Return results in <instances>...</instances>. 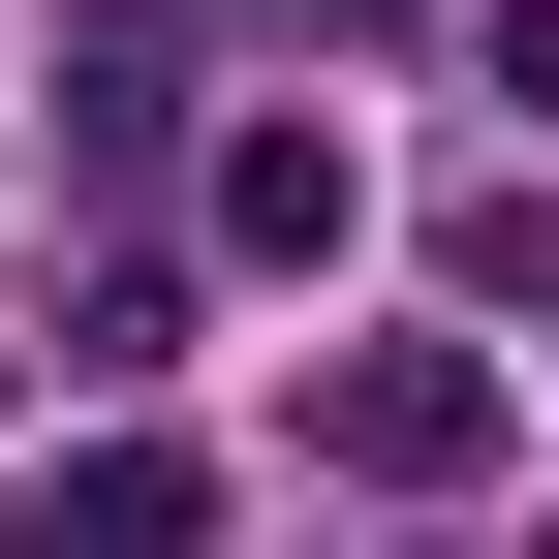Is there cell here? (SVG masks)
Wrapping results in <instances>:
<instances>
[{
  "mask_svg": "<svg viewBox=\"0 0 559 559\" xmlns=\"http://www.w3.org/2000/svg\"><path fill=\"white\" fill-rule=\"evenodd\" d=\"M311 466L342 498H466V466H498V342H342L311 373Z\"/></svg>",
  "mask_w": 559,
  "mask_h": 559,
  "instance_id": "6da1fadb",
  "label": "cell"
},
{
  "mask_svg": "<svg viewBox=\"0 0 559 559\" xmlns=\"http://www.w3.org/2000/svg\"><path fill=\"white\" fill-rule=\"evenodd\" d=\"M0 559H218V466H156V436H62L32 498H0Z\"/></svg>",
  "mask_w": 559,
  "mask_h": 559,
  "instance_id": "7a4b0ae2",
  "label": "cell"
},
{
  "mask_svg": "<svg viewBox=\"0 0 559 559\" xmlns=\"http://www.w3.org/2000/svg\"><path fill=\"white\" fill-rule=\"evenodd\" d=\"M342 218H373V187H342V124H249V156H218V249H280V280H342Z\"/></svg>",
  "mask_w": 559,
  "mask_h": 559,
  "instance_id": "3957f363",
  "label": "cell"
},
{
  "mask_svg": "<svg viewBox=\"0 0 559 559\" xmlns=\"http://www.w3.org/2000/svg\"><path fill=\"white\" fill-rule=\"evenodd\" d=\"M62 156H94V187L187 156V32H62Z\"/></svg>",
  "mask_w": 559,
  "mask_h": 559,
  "instance_id": "277c9868",
  "label": "cell"
},
{
  "mask_svg": "<svg viewBox=\"0 0 559 559\" xmlns=\"http://www.w3.org/2000/svg\"><path fill=\"white\" fill-rule=\"evenodd\" d=\"M528 559H559V528H528Z\"/></svg>",
  "mask_w": 559,
  "mask_h": 559,
  "instance_id": "5b68a950",
  "label": "cell"
}]
</instances>
